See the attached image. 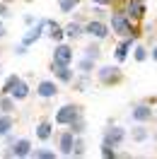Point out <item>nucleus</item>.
I'll use <instances>...</instances> for the list:
<instances>
[{"label":"nucleus","mask_w":157,"mask_h":159,"mask_svg":"<svg viewBox=\"0 0 157 159\" xmlns=\"http://www.w3.org/2000/svg\"><path fill=\"white\" fill-rule=\"evenodd\" d=\"M109 29H111V34L114 36H118V39H123V36H140V31H138V27L133 24V22L128 20V15L121 7L118 10H114V12H109Z\"/></svg>","instance_id":"obj_1"},{"label":"nucleus","mask_w":157,"mask_h":159,"mask_svg":"<svg viewBox=\"0 0 157 159\" xmlns=\"http://www.w3.org/2000/svg\"><path fill=\"white\" fill-rule=\"evenodd\" d=\"M94 77L102 87H116L123 82V70H121V65H99L94 70Z\"/></svg>","instance_id":"obj_2"},{"label":"nucleus","mask_w":157,"mask_h":159,"mask_svg":"<svg viewBox=\"0 0 157 159\" xmlns=\"http://www.w3.org/2000/svg\"><path fill=\"white\" fill-rule=\"evenodd\" d=\"M82 29H85V36H89V39H94V41H104L111 34L109 22L99 20V17H89L87 22H82Z\"/></svg>","instance_id":"obj_3"},{"label":"nucleus","mask_w":157,"mask_h":159,"mask_svg":"<svg viewBox=\"0 0 157 159\" xmlns=\"http://www.w3.org/2000/svg\"><path fill=\"white\" fill-rule=\"evenodd\" d=\"M31 149H34V145H31L29 138H17L12 145H7V149L2 152V157H10V159H27V157H31Z\"/></svg>","instance_id":"obj_4"},{"label":"nucleus","mask_w":157,"mask_h":159,"mask_svg":"<svg viewBox=\"0 0 157 159\" xmlns=\"http://www.w3.org/2000/svg\"><path fill=\"white\" fill-rule=\"evenodd\" d=\"M80 113H85L80 104H63L58 111H56V116H53V123L56 125H63V128H68L73 120L78 118Z\"/></svg>","instance_id":"obj_5"},{"label":"nucleus","mask_w":157,"mask_h":159,"mask_svg":"<svg viewBox=\"0 0 157 159\" xmlns=\"http://www.w3.org/2000/svg\"><path fill=\"white\" fill-rule=\"evenodd\" d=\"M121 10L128 15V20L133 22V24H138L140 20H145L147 2H145V0H123V7H121Z\"/></svg>","instance_id":"obj_6"},{"label":"nucleus","mask_w":157,"mask_h":159,"mask_svg":"<svg viewBox=\"0 0 157 159\" xmlns=\"http://www.w3.org/2000/svg\"><path fill=\"white\" fill-rule=\"evenodd\" d=\"M53 63H63V65H73L75 60V51H73V41H60L53 43Z\"/></svg>","instance_id":"obj_7"},{"label":"nucleus","mask_w":157,"mask_h":159,"mask_svg":"<svg viewBox=\"0 0 157 159\" xmlns=\"http://www.w3.org/2000/svg\"><path fill=\"white\" fill-rule=\"evenodd\" d=\"M53 140H56V152H58V157H70L75 135H73V133L65 128V130H58V133H53Z\"/></svg>","instance_id":"obj_8"},{"label":"nucleus","mask_w":157,"mask_h":159,"mask_svg":"<svg viewBox=\"0 0 157 159\" xmlns=\"http://www.w3.org/2000/svg\"><path fill=\"white\" fill-rule=\"evenodd\" d=\"M152 118H155V111L147 101H140V104L131 106V120L133 123H152Z\"/></svg>","instance_id":"obj_9"},{"label":"nucleus","mask_w":157,"mask_h":159,"mask_svg":"<svg viewBox=\"0 0 157 159\" xmlns=\"http://www.w3.org/2000/svg\"><path fill=\"white\" fill-rule=\"evenodd\" d=\"M58 82L56 80H39L36 82V89H34V94L39 97V99L49 101V99H56L58 97Z\"/></svg>","instance_id":"obj_10"},{"label":"nucleus","mask_w":157,"mask_h":159,"mask_svg":"<svg viewBox=\"0 0 157 159\" xmlns=\"http://www.w3.org/2000/svg\"><path fill=\"white\" fill-rule=\"evenodd\" d=\"M51 75H53V80H56L58 84H65V87H68L70 82H73V77H75V70L70 68V65H63V63H53V60H51Z\"/></svg>","instance_id":"obj_11"},{"label":"nucleus","mask_w":157,"mask_h":159,"mask_svg":"<svg viewBox=\"0 0 157 159\" xmlns=\"http://www.w3.org/2000/svg\"><path fill=\"white\" fill-rule=\"evenodd\" d=\"M138 41V36H123V39L116 43V48H114V58H116V63L121 65V63H126L128 56H131V48H133V43Z\"/></svg>","instance_id":"obj_12"},{"label":"nucleus","mask_w":157,"mask_h":159,"mask_svg":"<svg viewBox=\"0 0 157 159\" xmlns=\"http://www.w3.org/2000/svg\"><path fill=\"white\" fill-rule=\"evenodd\" d=\"M46 22H49V20H36V22H34L29 29H27V34L22 36V43H24V46H34V43L44 36V31H46Z\"/></svg>","instance_id":"obj_13"},{"label":"nucleus","mask_w":157,"mask_h":159,"mask_svg":"<svg viewBox=\"0 0 157 159\" xmlns=\"http://www.w3.org/2000/svg\"><path fill=\"white\" fill-rule=\"evenodd\" d=\"M102 140H109L114 147H121V145L128 140V133H126V128H121V125H109V128L104 130Z\"/></svg>","instance_id":"obj_14"},{"label":"nucleus","mask_w":157,"mask_h":159,"mask_svg":"<svg viewBox=\"0 0 157 159\" xmlns=\"http://www.w3.org/2000/svg\"><path fill=\"white\" fill-rule=\"evenodd\" d=\"M53 133H56L53 120H39L36 128H34V135H36L39 142H51V140H53Z\"/></svg>","instance_id":"obj_15"},{"label":"nucleus","mask_w":157,"mask_h":159,"mask_svg":"<svg viewBox=\"0 0 157 159\" xmlns=\"http://www.w3.org/2000/svg\"><path fill=\"white\" fill-rule=\"evenodd\" d=\"M63 31H65V41H80L85 36V29H82V20H73L68 24H63Z\"/></svg>","instance_id":"obj_16"},{"label":"nucleus","mask_w":157,"mask_h":159,"mask_svg":"<svg viewBox=\"0 0 157 159\" xmlns=\"http://www.w3.org/2000/svg\"><path fill=\"white\" fill-rule=\"evenodd\" d=\"M44 36H49L53 43H60V41H65V31L60 27L56 20H49L46 22V31H44Z\"/></svg>","instance_id":"obj_17"},{"label":"nucleus","mask_w":157,"mask_h":159,"mask_svg":"<svg viewBox=\"0 0 157 159\" xmlns=\"http://www.w3.org/2000/svg\"><path fill=\"white\" fill-rule=\"evenodd\" d=\"M97 70V60L87 58V56H80L78 60H75V72H82V75H92Z\"/></svg>","instance_id":"obj_18"},{"label":"nucleus","mask_w":157,"mask_h":159,"mask_svg":"<svg viewBox=\"0 0 157 159\" xmlns=\"http://www.w3.org/2000/svg\"><path fill=\"white\" fill-rule=\"evenodd\" d=\"M131 140L133 142H147L150 140V128H147V123H136V128H131Z\"/></svg>","instance_id":"obj_19"},{"label":"nucleus","mask_w":157,"mask_h":159,"mask_svg":"<svg viewBox=\"0 0 157 159\" xmlns=\"http://www.w3.org/2000/svg\"><path fill=\"white\" fill-rule=\"evenodd\" d=\"M89 84H92V75H82V72H75V77L70 82V87L75 92H87Z\"/></svg>","instance_id":"obj_20"},{"label":"nucleus","mask_w":157,"mask_h":159,"mask_svg":"<svg viewBox=\"0 0 157 159\" xmlns=\"http://www.w3.org/2000/svg\"><path fill=\"white\" fill-rule=\"evenodd\" d=\"M29 94H31V89H29V84L24 82V80H20L17 84H15V89L10 92V97L15 101H24V99H29Z\"/></svg>","instance_id":"obj_21"},{"label":"nucleus","mask_w":157,"mask_h":159,"mask_svg":"<svg viewBox=\"0 0 157 159\" xmlns=\"http://www.w3.org/2000/svg\"><path fill=\"white\" fill-rule=\"evenodd\" d=\"M87 154V142H85V135H75L73 140V152H70V157H85Z\"/></svg>","instance_id":"obj_22"},{"label":"nucleus","mask_w":157,"mask_h":159,"mask_svg":"<svg viewBox=\"0 0 157 159\" xmlns=\"http://www.w3.org/2000/svg\"><path fill=\"white\" fill-rule=\"evenodd\" d=\"M99 43H102V41L92 39L87 46L82 48V56H87V58H92V60H99V58H102V46H99Z\"/></svg>","instance_id":"obj_23"},{"label":"nucleus","mask_w":157,"mask_h":159,"mask_svg":"<svg viewBox=\"0 0 157 159\" xmlns=\"http://www.w3.org/2000/svg\"><path fill=\"white\" fill-rule=\"evenodd\" d=\"M68 130L73 133V135H85V133H87V120H85V113H80L78 118L68 125Z\"/></svg>","instance_id":"obj_24"},{"label":"nucleus","mask_w":157,"mask_h":159,"mask_svg":"<svg viewBox=\"0 0 157 159\" xmlns=\"http://www.w3.org/2000/svg\"><path fill=\"white\" fill-rule=\"evenodd\" d=\"M15 130V116L12 113H0V138Z\"/></svg>","instance_id":"obj_25"},{"label":"nucleus","mask_w":157,"mask_h":159,"mask_svg":"<svg viewBox=\"0 0 157 159\" xmlns=\"http://www.w3.org/2000/svg\"><path fill=\"white\" fill-rule=\"evenodd\" d=\"M17 111V101L10 94H0V113H15Z\"/></svg>","instance_id":"obj_26"},{"label":"nucleus","mask_w":157,"mask_h":159,"mask_svg":"<svg viewBox=\"0 0 157 159\" xmlns=\"http://www.w3.org/2000/svg\"><path fill=\"white\" fill-rule=\"evenodd\" d=\"M133 60H136V63H145L147 58H150V51H147V46H143V43H133Z\"/></svg>","instance_id":"obj_27"},{"label":"nucleus","mask_w":157,"mask_h":159,"mask_svg":"<svg viewBox=\"0 0 157 159\" xmlns=\"http://www.w3.org/2000/svg\"><path fill=\"white\" fill-rule=\"evenodd\" d=\"M80 2H82V0H58V10L63 12V15H73V12L80 7Z\"/></svg>","instance_id":"obj_28"},{"label":"nucleus","mask_w":157,"mask_h":159,"mask_svg":"<svg viewBox=\"0 0 157 159\" xmlns=\"http://www.w3.org/2000/svg\"><path fill=\"white\" fill-rule=\"evenodd\" d=\"M20 75H17V72H12V75H7V77H5V82H2V87H0V94H10L12 89H15V84H17V82H20Z\"/></svg>","instance_id":"obj_29"},{"label":"nucleus","mask_w":157,"mask_h":159,"mask_svg":"<svg viewBox=\"0 0 157 159\" xmlns=\"http://www.w3.org/2000/svg\"><path fill=\"white\" fill-rule=\"evenodd\" d=\"M99 154H102L104 159H114V157H118L116 147H114L109 140H102V145H99Z\"/></svg>","instance_id":"obj_30"},{"label":"nucleus","mask_w":157,"mask_h":159,"mask_svg":"<svg viewBox=\"0 0 157 159\" xmlns=\"http://www.w3.org/2000/svg\"><path fill=\"white\" fill-rule=\"evenodd\" d=\"M31 157L34 159H56L58 152H56V149H49V147H39V149H31Z\"/></svg>","instance_id":"obj_31"},{"label":"nucleus","mask_w":157,"mask_h":159,"mask_svg":"<svg viewBox=\"0 0 157 159\" xmlns=\"http://www.w3.org/2000/svg\"><path fill=\"white\" fill-rule=\"evenodd\" d=\"M12 12H10V2H2L0 0V20H10Z\"/></svg>","instance_id":"obj_32"},{"label":"nucleus","mask_w":157,"mask_h":159,"mask_svg":"<svg viewBox=\"0 0 157 159\" xmlns=\"http://www.w3.org/2000/svg\"><path fill=\"white\" fill-rule=\"evenodd\" d=\"M92 12H94V17H99V20H109L107 7H102V5H94V7H92Z\"/></svg>","instance_id":"obj_33"},{"label":"nucleus","mask_w":157,"mask_h":159,"mask_svg":"<svg viewBox=\"0 0 157 159\" xmlns=\"http://www.w3.org/2000/svg\"><path fill=\"white\" fill-rule=\"evenodd\" d=\"M92 5H102V7H114L116 5V0H89Z\"/></svg>","instance_id":"obj_34"},{"label":"nucleus","mask_w":157,"mask_h":159,"mask_svg":"<svg viewBox=\"0 0 157 159\" xmlns=\"http://www.w3.org/2000/svg\"><path fill=\"white\" fill-rule=\"evenodd\" d=\"M27 53H29V46H24V43L15 46V56H27Z\"/></svg>","instance_id":"obj_35"},{"label":"nucleus","mask_w":157,"mask_h":159,"mask_svg":"<svg viewBox=\"0 0 157 159\" xmlns=\"http://www.w3.org/2000/svg\"><path fill=\"white\" fill-rule=\"evenodd\" d=\"M2 140H5V147H7V145H12V142L17 140V135H15V130H10L7 135H2Z\"/></svg>","instance_id":"obj_36"},{"label":"nucleus","mask_w":157,"mask_h":159,"mask_svg":"<svg viewBox=\"0 0 157 159\" xmlns=\"http://www.w3.org/2000/svg\"><path fill=\"white\" fill-rule=\"evenodd\" d=\"M22 22H24L27 27H31V24L36 22V17H34V15H24V17H22Z\"/></svg>","instance_id":"obj_37"},{"label":"nucleus","mask_w":157,"mask_h":159,"mask_svg":"<svg viewBox=\"0 0 157 159\" xmlns=\"http://www.w3.org/2000/svg\"><path fill=\"white\" fill-rule=\"evenodd\" d=\"M5 36H7V27H5V22L0 20V41L5 39Z\"/></svg>","instance_id":"obj_38"},{"label":"nucleus","mask_w":157,"mask_h":159,"mask_svg":"<svg viewBox=\"0 0 157 159\" xmlns=\"http://www.w3.org/2000/svg\"><path fill=\"white\" fill-rule=\"evenodd\" d=\"M150 58H152V60H157V43L152 46V48H150Z\"/></svg>","instance_id":"obj_39"},{"label":"nucleus","mask_w":157,"mask_h":159,"mask_svg":"<svg viewBox=\"0 0 157 159\" xmlns=\"http://www.w3.org/2000/svg\"><path fill=\"white\" fill-rule=\"evenodd\" d=\"M152 138H155V142H157V130H155V135H152Z\"/></svg>","instance_id":"obj_40"},{"label":"nucleus","mask_w":157,"mask_h":159,"mask_svg":"<svg viewBox=\"0 0 157 159\" xmlns=\"http://www.w3.org/2000/svg\"><path fill=\"white\" fill-rule=\"evenodd\" d=\"M2 2H15V0H2Z\"/></svg>","instance_id":"obj_41"},{"label":"nucleus","mask_w":157,"mask_h":159,"mask_svg":"<svg viewBox=\"0 0 157 159\" xmlns=\"http://www.w3.org/2000/svg\"><path fill=\"white\" fill-rule=\"evenodd\" d=\"M24 2H34V0H24Z\"/></svg>","instance_id":"obj_42"},{"label":"nucleus","mask_w":157,"mask_h":159,"mask_svg":"<svg viewBox=\"0 0 157 159\" xmlns=\"http://www.w3.org/2000/svg\"><path fill=\"white\" fill-rule=\"evenodd\" d=\"M0 72H2V65H0Z\"/></svg>","instance_id":"obj_43"}]
</instances>
